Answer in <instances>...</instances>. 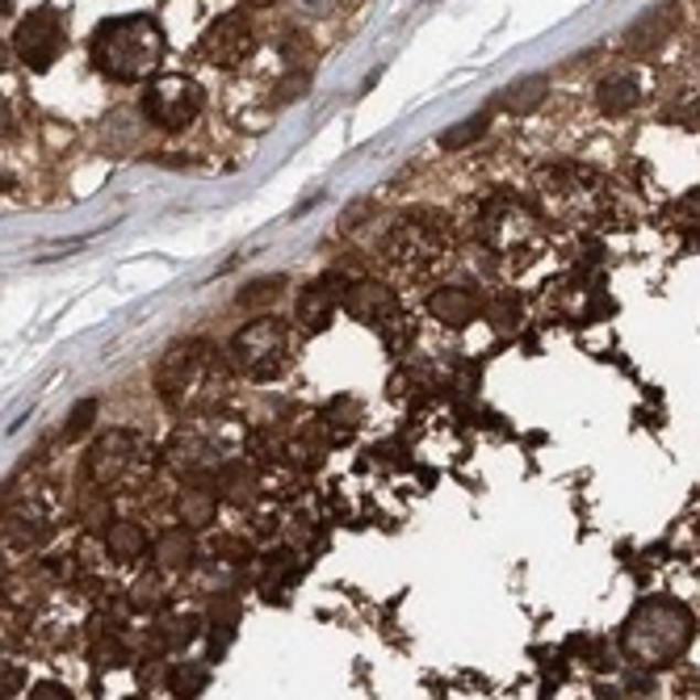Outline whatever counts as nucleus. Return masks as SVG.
Returning <instances> with one entry per match:
<instances>
[{"label": "nucleus", "instance_id": "nucleus-1", "mask_svg": "<svg viewBox=\"0 0 700 700\" xmlns=\"http://www.w3.org/2000/svg\"><path fill=\"white\" fill-rule=\"evenodd\" d=\"M155 390L169 411L181 416H206L227 403L231 395V369L206 340H181L164 353L155 369Z\"/></svg>", "mask_w": 700, "mask_h": 700}, {"label": "nucleus", "instance_id": "nucleus-2", "mask_svg": "<svg viewBox=\"0 0 700 700\" xmlns=\"http://www.w3.org/2000/svg\"><path fill=\"white\" fill-rule=\"evenodd\" d=\"M692 637H697V616L688 613V604H679L671 595H650L625 616L616 646L634 667L663 671L688 655Z\"/></svg>", "mask_w": 700, "mask_h": 700}, {"label": "nucleus", "instance_id": "nucleus-3", "mask_svg": "<svg viewBox=\"0 0 700 700\" xmlns=\"http://www.w3.org/2000/svg\"><path fill=\"white\" fill-rule=\"evenodd\" d=\"M88 60L93 67L118 80V85H143L164 64V30L148 13H127V18H109L93 30L88 39Z\"/></svg>", "mask_w": 700, "mask_h": 700}, {"label": "nucleus", "instance_id": "nucleus-4", "mask_svg": "<svg viewBox=\"0 0 700 700\" xmlns=\"http://www.w3.org/2000/svg\"><path fill=\"white\" fill-rule=\"evenodd\" d=\"M453 256V235L449 218L437 211H411L399 214L383 235V260L403 277H432Z\"/></svg>", "mask_w": 700, "mask_h": 700}, {"label": "nucleus", "instance_id": "nucleus-5", "mask_svg": "<svg viewBox=\"0 0 700 700\" xmlns=\"http://www.w3.org/2000/svg\"><path fill=\"white\" fill-rule=\"evenodd\" d=\"M151 449L139 432L114 428L106 437H97L85 453V478L106 495L118 491H139L151 478Z\"/></svg>", "mask_w": 700, "mask_h": 700}, {"label": "nucleus", "instance_id": "nucleus-6", "mask_svg": "<svg viewBox=\"0 0 700 700\" xmlns=\"http://www.w3.org/2000/svg\"><path fill=\"white\" fill-rule=\"evenodd\" d=\"M231 365L252 383H273L290 369V327L281 319L265 315L239 327L231 340Z\"/></svg>", "mask_w": 700, "mask_h": 700}, {"label": "nucleus", "instance_id": "nucleus-7", "mask_svg": "<svg viewBox=\"0 0 700 700\" xmlns=\"http://www.w3.org/2000/svg\"><path fill=\"white\" fill-rule=\"evenodd\" d=\"M537 197L553 218H567L579 223L604 206V185L592 169H579V164H553L537 176Z\"/></svg>", "mask_w": 700, "mask_h": 700}, {"label": "nucleus", "instance_id": "nucleus-8", "mask_svg": "<svg viewBox=\"0 0 700 700\" xmlns=\"http://www.w3.org/2000/svg\"><path fill=\"white\" fill-rule=\"evenodd\" d=\"M60 525V499L51 495V487H13V495L4 499V537L18 550H34Z\"/></svg>", "mask_w": 700, "mask_h": 700}, {"label": "nucleus", "instance_id": "nucleus-9", "mask_svg": "<svg viewBox=\"0 0 700 700\" xmlns=\"http://www.w3.org/2000/svg\"><path fill=\"white\" fill-rule=\"evenodd\" d=\"M202 106H206V93L190 76H160V80H151L139 101V109L160 130H185L202 114Z\"/></svg>", "mask_w": 700, "mask_h": 700}, {"label": "nucleus", "instance_id": "nucleus-10", "mask_svg": "<svg viewBox=\"0 0 700 700\" xmlns=\"http://www.w3.org/2000/svg\"><path fill=\"white\" fill-rule=\"evenodd\" d=\"M64 18L55 9H30L18 30H13V55L22 60L30 72H51L55 60L64 55Z\"/></svg>", "mask_w": 700, "mask_h": 700}, {"label": "nucleus", "instance_id": "nucleus-11", "mask_svg": "<svg viewBox=\"0 0 700 700\" xmlns=\"http://www.w3.org/2000/svg\"><path fill=\"white\" fill-rule=\"evenodd\" d=\"M474 235L487 244L491 252H516L537 235V218L516 197H491L487 206L478 211Z\"/></svg>", "mask_w": 700, "mask_h": 700}, {"label": "nucleus", "instance_id": "nucleus-12", "mask_svg": "<svg viewBox=\"0 0 700 700\" xmlns=\"http://www.w3.org/2000/svg\"><path fill=\"white\" fill-rule=\"evenodd\" d=\"M256 51V25L248 13H223L218 22H211V30L202 34L197 43V60L211 67H239Z\"/></svg>", "mask_w": 700, "mask_h": 700}, {"label": "nucleus", "instance_id": "nucleus-13", "mask_svg": "<svg viewBox=\"0 0 700 700\" xmlns=\"http://www.w3.org/2000/svg\"><path fill=\"white\" fill-rule=\"evenodd\" d=\"M676 18H679L676 0H663V4H655L650 13H642V18L629 25V34H625V51H629V55H650V51H658V46L671 39Z\"/></svg>", "mask_w": 700, "mask_h": 700}, {"label": "nucleus", "instance_id": "nucleus-14", "mask_svg": "<svg viewBox=\"0 0 700 700\" xmlns=\"http://www.w3.org/2000/svg\"><path fill=\"white\" fill-rule=\"evenodd\" d=\"M169 462L185 478H211V470L223 462V449L214 445V441H206L202 432H181V437H172Z\"/></svg>", "mask_w": 700, "mask_h": 700}, {"label": "nucleus", "instance_id": "nucleus-15", "mask_svg": "<svg viewBox=\"0 0 700 700\" xmlns=\"http://www.w3.org/2000/svg\"><path fill=\"white\" fill-rule=\"evenodd\" d=\"M344 311L357 319V323H369V327H383L399 315V302L395 294L378 286V281H357L348 294H344Z\"/></svg>", "mask_w": 700, "mask_h": 700}, {"label": "nucleus", "instance_id": "nucleus-16", "mask_svg": "<svg viewBox=\"0 0 700 700\" xmlns=\"http://www.w3.org/2000/svg\"><path fill=\"white\" fill-rule=\"evenodd\" d=\"M478 311H483V302L466 286H441V290L428 294V315L445 323V327H466L478 319Z\"/></svg>", "mask_w": 700, "mask_h": 700}, {"label": "nucleus", "instance_id": "nucleus-17", "mask_svg": "<svg viewBox=\"0 0 700 700\" xmlns=\"http://www.w3.org/2000/svg\"><path fill=\"white\" fill-rule=\"evenodd\" d=\"M327 281L332 277H323L315 286H306L302 298H298V323L306 327V332H323L327 323H332V311H336V290H327Z\"/></svg>", "mask_w": 700, "mask_h": 700}, {"label": "nucleus", "instance_id": "nucleus-18", "mask_svg": "<svg viewBox=\"0 0 700 700\" xmlns=\"http://www.w3.org/2000/svg\"><path fill=\"white\" fill-rule=\"evenodd\" d=\"M151 553H155V562H160V571L169 574H181L193 567V532L190 525L185 529H169L155 537V546H151Z\"/></svg>", "mask_w": 700, "mask_h": 700}, {"label": "nucleus", "instance_id": "nucleus-19", "mask_svg": "<svg viewBox=\"0 0 700 700\" xmlns=\"http://www.w3.org/2000/svg\"><path fill=\"white\" fill-rule=\"evenodd\" d=\"M595 101H600V109H604L609 118H621V114L637 109V101H642V88H637L634 76H604V80H600V88H595Z\"/></svg>", "mask_w": 700, "mask_h": 700}, {"label": "nucleus", "instance_id": "nucleus-20", "mask_svg": "<svg viewBox=\"0 0 700 700\" xmlns=\"http://www.w3.org/2000/svg\"><path fill=\"white\" fill-rule=\"evenodd\" d=\"M193 637H197V621L176 616V621H164V625H151V650L155 655H172V650L190 646Z\"/></svg>", "mask_w": 700, "mask_h": 700}, {"label": "nucleus", "instance_id": "nucleus-21", "mask_svg": "<svg viewBox=\"0 0 700 700\" xmlns=\"http://www.w3.org/2000/svg\"><path fill=\"white\" fill-rule=\"evenodd\" d=\"M541 101H546V76H529V80H520V85L508 88V93H499L495 106L508 109V114H532Z\"/></svg>", "mask_w": 700, "mask_h": 700}, {"label": "nucleus", "instance_id": "nucleus-22", "mask_svg": "<svg viewBox=\"0 0 700 700\" xmlns=\"http://www.w3.org/2000/svg\"><path fill=\"white\" fill-rule=\"evenodd\" d=\"M483 315H487V323L495 327V332H516L520 327V298L511 294V290H499V294H491L487 302H483Z\"/></svg>", "mask_w": 700, "mask_h": 700}, {"label": "nucleus", "instance_id": "nucleus-23", "mask_svg": "<svg viewBox=\"0 0 700 700\" xmlns=\"http://www.w3.org/2000/svg\"><path fill=\"white\" fill-rule=\"evenodd\" d=\"M106 550L114 553V558L130 562V558H143V550H148V537H143V529H139V525L122 520V525H109Z\"/></svg>", "mask_w": 700, "mask_h": 700}, {"label": "nucleus", "instance_id": "nucleus-24", "mask_svg": "<svg viewBox=\"0 0 700 700\" xmlns=\"http://www.w3.org/2000/svg\"><path fill=\"white\" fill-rule=\"evenodd\" d=\"M206 683H211V667H206V663H176L169 671L172 697H197Z\"/></svg>", "mask_w": 700, "mask_h": 700}, {"label": "nucleus", "instance_id": "nucleus-25", "mask_svg": "<svg viewBox=\"0 0 700 700\" xmlns=\"http://www.w3.org/2000/svg\"><path fill=\"white\" fill-rule=\"evenodd\" d=\"M176 516H181V525H190V529H202V525H211L214 516V495L202 487L185 491L181 499H176Z\"/></svg>", "mask_w": 700, "mask_h": 700}, {"label": "nucleus", "instance_id": "nucleus-26", "mask_svg": "<svg viewBox=\"0 0 700 700\" xmlns=\"http://www.w3.org/2000/svg\"><path fill=\"white\" fill-rule=\"evenodd\" d=\"M130 604H134L139 613H160V609L169 604L164 579H160V574H143V579L134 583V592H130Z\"/></svg>", "mask_w": 700, "mask_h": 700}, {"label": "nucleus", "instance_id": "nucleus-27", "mask_svg": "<svg viewBox=\"0 0 700 700\" xmlns=\"http://www.w3.org/2000/svg\"><path fill=\"white\" fill-rule=\"evenodd\" d=\"M483 134H487V118L478 114V118H466V122H457L453 130H445V134H441V148L462 151V148H470L474 139H483Z\"/></svg>", "mask_w": 700, "mask_h": 700}, {"label": "nucleus", "instance_id": "nucleus-28", "mask_svg": "<svg viewBox=\"0 0 700 700\" xmlns=\"http://www.w3.org/2000/svg\"><path fill=\"white\" fill-rule=\"evenodd\" d=\"M306 88H311V72H302V67H298V72H290V76H281V80H277L273 106H290V101H298Z\"/></svg>", "mask_w": 700, "mask_h": 700}, {"label": "nucleus", "instance_id": "nucleus-29", "mask_svg": "<svg viewBox=\"0 0 700 700\" xmlns=\"http://www.w3.org/2000/svg\"><path fill=\"white\" fill-rule=\"evenodd\" d=\"M281 286H286V277H265V281L248 286V290L235 298V302H239V306H260V302H273V298L281 294Z\"/></svg>", "mask_w": 700, "mask_h": 700}, {"label": "nucleus", "instance_id": "nucleus-30", "mask_svg": "<svg viewBox=\"0 0 700 700\" xmlns=\"http://www.w3.org/2000/svg\"><path fill=\"white\" fill-rule=\"evenodd\" d=\"M93 416H97V403H93V399H85V403L72 411V420H67V432H64L67 441H76L80 432H88V420H93Z\"/></svg>", "mask_w": 700, "mask_h": 700}, {"label": "nucleus", "instance_id": "nucleus-31", "mask_svg": "<svg viewBox=\"0 0 700 700\" xmlns=\"http://www.w3.org/2000/svg\"><path fill=\"white\" fill-rule=\"evenodd\" d=\"M30 697H39V700H67L72 692H67L64 683H55V679H46V683H39Z\"/></svg>", "mask_w": 700, "mask_h": 700}, {"label": "nucleus", "instance_id": "nucleus-32", "mask_svg": "<svg viewBox=\"0 0 700 700\" xmlns=\"http://www.w3.org/2000/svg\"><path fill=\"white\" fill-rule=\"evenodd\" d=\"M22 688V671L18 667H4V697H13Z\"/></svg>", "mask_w": 700, "mask_h": 700}, {"label": "nucleus", "instance_id": "nucleus-33", "mask_svg": "<svg viewBox=\"0 0 700 700\" xmlns=\"http://www.w3.org/2000/svg\"><path fill=\"white\" fill-rule=\"evenodd\" d=\"M248 4H273V0H248Z\"/></svg>", "mask_w": 700, "mask_h": 700}]
</instances>
